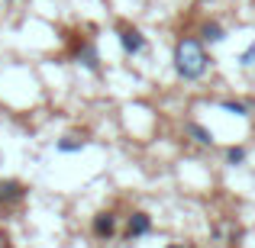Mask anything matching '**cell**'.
Listing matches in <instances>:
<instances>
[{"mask_svg":"<svg viewBox=\"0 0 255 248\" xmlns=\"http://www.w3.org/2000/svg\"><path fill=\"white\" fill-rule=\"evenodd\" d=\"M3 3H13V0H3Z\"/></svg>","mask_w":255,"mask_h":248,"instance_id":"obj_14","label":"cell"},{"mask_svg":"<svg viewBox=\"0 0 255 248\" xmlns=\"http://www.w3.org/2000/svg\"><path fill=\"white\" fill-rule=\"evenodd\" d=\"M165 248H184V245H178V242H171V245H165Z\"/></svg>","mask_w":255,"mask_h":248,"instance_id":"obj_13","label":"cell"},{"mask_svg":"<svg viewBox=\"0 0 255 248\" xmlns=\"http://www.w3.org/2000/svg\"><path fill=\"white\" fill-rule=\"evenodd\" d=\"M184 132L191 136V142L200 145V149H213V142H217V139H213V132L207 129V126H200V123H187Z\"/></svg>","mask_w":255,"mask_h":248,"instance_id":"obj_9","label":"cell"},{"mask_svg":"<svg viewBox=\"0 0 255 248\" xmlns=\"http://www.w3.org/2000/svg\"><path fill=\"white\" fill-rule=\"evenodd\" d=\"M29 200V187L16 177H0V210L10 213V210H19V206Z\"/></svg>","mask_w":255,"mask_h":248,"instance_id":"obj_2","label":"cell"},{"mask_svg":"<svg viewBox=\"0 0 255 248\" xmlns=\"http://www.w3.org/2000/svg\"><path fill=\"white\" fill-rule=\"evenodd\" d=\"M84 149H87V139L78 136V132L62 136V139L55 142V152H58V155H78V152H84Z\"/></svg>","mask_w":255,"mask_h":248,"instance_id":"obj_8","label":"cell"},{"mask_svg":"<svg viewBox=\"0 0 255 248\" xmlns=\"http://www.w3.org/2000/svg\"><path fill=\"white\" fill-rule=\"evenodd\" d=\"M236 62L243 65V68H252V65H255V42L249 45V49H243V52H239V58H236Z\"/></svg>","mask_w":255,"mask_h":248,"instance_id":"obj_12","label":"cell"},{"mask_svg":"<svg viewBox=\"0 0 255 248\" xmlns=\"http://www.w3.org/2000/svg\"><path fill=\"white\" fill-rule=\"evenodd\" d=\"M197 39L204 45H217V42H223V39H226V26L217 23V19H204V23L197 26Z\"/></svg>","mask_w":255,"mask_h":248,"instance_id":"obj_7","label":"cell"},{"mask_svg":"<svg viewBox=\"0 0 255 248\" xmlns=\"http://www.w3.org/2000/svg\"><path fill=\"white\" fill-rule=\"evenodd\" d=\"M117 42H120V49H123V55L136 58V55H142V52H145L149 39L142 36V29H139V26H132V23H117Z\"/></svg>","mask_w":255,"mask_h":248,"instance_id":"obj_3","label":"cell"},{"mask_svg":"<svg viewBox=\"0 0 255 248\" xmlns=\"http://www.w3.org/2000/svg\"><path fill=\"white\" fill-rule=\"evenodd\" d=\"M120 229V216L113 210H100L91 216V236L97 239V242H110L113 236H117Z\"/></svg>","mask_w":255,"mask_h":248,"instance_id":"obj_6","label":"cell"},{"mask_svg":"<svg viewBox=\"0 0 255 248\" xmlns=\"http://www.w3.org/2000/svg\"><path fill=\"white\" fill-rule=\"evenodd\" d=\"M220 110H223V113H230V116H239V119H246V116H249V103H243V100H233V97L220 100Z\"/></svg>","mask_w":255,"mask_h":248,"instance_id":"obj_11","label":"cell"},{"mask_svg":"<svg viewBox=\"0 0 255 248\" xmlns=\"http://www.w3.org/2000/svg\"><path fill=\"white\" fill-rule=\"evenodd\" d=\"M152 229H155V223H152V216L145 210H132L129 216H126V226H123V239L126 242H139V239L152 236Z\"/></svg>","mask_w":255,"mask_h":248,"instance_id":"obj_5","label":"cell"},{"mask_svg":"<svg viewBox=\"0 0 255 248\" xmlns=\"http://www.w3.org/2000/svg\"><path fill=\"white\" fill-rule=\"evenodd\" d=\"M68 42H71V58H75L81 68H87V71L97 75V71H100V52H97V45H94L91 39H84V36H71Z\"/></svg>","mask_w":255,"mask_h":248,"instance_id":"obj_4","label":"cell"},{"mask_svg":"<svg viewBox=\"0 0 255 248\" xmlns=\"http://www.w3.org/2000/svg\"><path fill=\"white\" fill-rule=\"evenodd\" d=\"M171 68L181 81H204L207 71L213 68V58L197 36H181L171 52Z\"/></svg>","mask_w":255,"mask_h":248,"instance_id":"obj_1","label":"cell"},{"mask_svg":"<svg viewBox=\"0 0 255 248\" xmlns=\"http://www.w3.org/2000/svg\"><path fill=\"white\" fill-rule=\"evenodd\" d=\"M246 158H249V149H246V145H230V149L223 152V162L230 167H243Z\"/></svg>","mask_w":255,"mask_h":248,"instance_id":"obj_10","label":"cell"}]
</instances>
